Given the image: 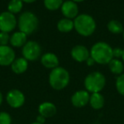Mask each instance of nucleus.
Masks as SVG:
<instances>
[{
  "mask_svg": "<svg viewBox=\"0 0 124 124\" xmlns=\"http://www.w3.org/2000/svg\"><path fill=\"white\" fill-rule=\"evenodd\" d=\"M15 59V52L9 46H0V65L9 66Z\"/></svg>",
  "mask_w": 124,
  "mask_h": 124,
  "instance_id": "obj_10",
  "label": "nucleus"
},
{
  "mask_svg": "<svg viewBox=\"0 0 124 124\" xmlns=\"http://www.w3.org/2000/svg\"><path fill=\"white\" fill-rule=\"evenodd\" d=\"M90 94L86 90H81L76 91L71 95V101L73 106L76 108L84 107L89 103Z\"/></svg>",
  "mask_w": 124,
  "mask_h": 124,
  "instance_id": "obj_9",
  "label": "nucleus"
},
{
  "mask_svg": "<svg viewBox=\"0 0 124 124\" xmlns=\"http://www.w3.org/2000/svg\"><path fill=\"white\" fill-rule=\"evenodd\" d=\"M31 124H41V123H37V122H34V123H31Z\"/></svg>",
  "mask_w": 124,
  "mask_h": 124,
  "instance_id": "obj_33",
  "label": "nucleus"
},
{
  "mask_svg": "<svg viewBox=\"0 0 124 124\" xmlns=\"http://www.w3.org/2000/svg\"><path fill=\"white\" fill-rule=\"evenodd\" d=\"M6 101L10 107L17 109L21 107L25 103V95L18 89H12L7 93Z\"/></svg>",
  "mask_w": 124,
  "mask_h": 124,
  "instance_id": "obj_8",
  "label": "nucleus"
},
{
  "mask_svg": "<svg viewBox=\"0 0 124 124\" xmlns=\"http://www.w3.org/2000/svg\"><path fill=\"white\" fill-rule=\"evenodd\" d=\"M41 63L44 68L48 69H54L59 67L60 61L59 58L53 52H47L42 55L41 57Z\"/></svg>",
  "mask_w": 124,
  "mask_h": 124,
  "instance_id": "obj_14",
  "label": "nucleus"
},
{
  "mask_svg": "<svg viewBox=\"0 0 124 124\" xmlns=\"http://www.w3.org/2000/svg\"><path fill=\"white\" fill-rule=\"evenodd\" d=\"M74 29L83 36H89L95 31L96 22L91 15L83 14L77 15L73 20Z\"/></svg>",
  "mask_w": 124,
  "mask_h": 124,
  "instance_id": "obj_3",
  "label": "nucleus"
},
{
  "mask_svg": "<svg viewBox=\"0 0 124 124\" xmlns=\"http://www.w3.org/2000/svg\"><path fill=\"white\" fill-rule=\"evenodd\" d=\"M48 83L54 90H64L70 83L69 72L62 67H57L52 69L48 76Z\"/></svg>",
  "mask_w": 124,
  "mask_h": 124,
  "instance_id": "obj_2",
  "label": "nucleus"
},
{
  "mask_svg": "<svg viewBox=\"0 0 124 124\" xmlns=\"http://www.w3.org/2000/svg\"><path fill=\"white\" fill-rule=\"evenodd\" d=\"M17 25V20L15 15L9 11L0 14V31L1 32H11Z\"/></svg>",
  "mask_w": 124,
  "mask_h": 124,
  "instance_id": "obj_7",
  "label": "nucleus"
},
{
  "mask_svg": "<svg viewBox=\"0 0 124 124\" xmlns=\"http://www.w3.org/2000/svg\"><path fill=\"white\" fill-rule=\"evenodd\" d=\"M37 123H41V124H43L46 122V118L45 117H43V116H40V115H38V117H37Z\"/></svg>",
  "mask_w": 124,
  "mask_h": 124,
  "instance_id": "obj_27",
  "label": "nucleus"
},
{
  "mask_svg": "<svg viewBox=\"0 0 124 124\" xmlns=\"http://www.w3.org/2000/svg\"><path fill=\"white\" fill-rule=\"evenodd\" d=\"M71 57L78 62H86L90 57V52L88 48L83 45H76L71 49Z\"/></svg>",
  "mask_w": 124,
  "mask_h": 124,
  "instance_id": "obj_12",
  "label": "nucleus"
},
{
  "mask_svg": "<svg viewBox=\"0 0 124 124\" xmlns=\"http://www.w3.org/2000/svg\"><path fill=\"white\" fill-rule=\"evenodd\" d=\"M71 1L75 2V3H81V2L84 1V0H71Z\"/></svg>",
  "mask_w": 124,
  "mask_h": 124,
  "instance_id": "obj_31",
  "label": "nucleus"
},
{
  "mask_svg": "<svg viewBox=\"0 0 124 124\" xmlns=\"http://www.w3.org/2000/svg\"><path fill=\"white\" fill-rule=\"evenodd\" d=\"M43 3L47 9L54 11L61 7L63 0H43Z\"/></svg>",
  "mask_w": 124,
  "mask_h": 124,
  "instance_id": "obj_22",
  "label": "nucleus"
},
{
  "mask_svg": "<svg viewBox=\"0 0 124 124\" xmlns=\"http://www.w3.org/2000/svg\"><path fill=\"white\" fill-rule=\"evenodd\" d=\"M12 118L8 112L1 111L0 112V124H11Z\"/></svg>",
  "mask_w": 124,
  "mask_h": 124,
  "instance_id": "obj_24",
  "label": "nucleus"
},
{
  "mask_svg": "<svg viewBox=\"0 0 124 124\" xmlns=\"http://www.w3.org/2000/svg\"><path fill=\"white\" fill-rule=\"evenodd\" d=\"M74 28V22L73 20L67 18H64L59 20L57 24V29L59 31L63 33H68L71 31Z\"/></svg>",
  "mask_w": 124,
  "mask_h": 124,
  "instance_id": "obj_18",
  "label": "nucleus"
},
{
  "mask_svg": "<svg viewBox=\"0 0 124 124\" xmlns=\"http://www.w3.org/2000/svg\"><path fill=\"white\" fill-rule=\"evenodd\" d=\"M108 65H109L110 70H111V72L113 74H116L119 76V75L123 74L124 70V65H123V62L121 60L116 58H113L108 63Z\"/></svg>",
  "mask_w": 124,
  "mask_h": 124,
  "instance_id": "obj_19",
  "label": "nucleus"
},
{
  "mask_svg": "<svg viewBox=\"0 0 124 124\" xmlns=\"http://www.w3.org/2000/svg\"><path fill=\"white\" fill-rule=\"evenodd\" d=\"M106 78L100 72H92L86 76L84 79L85 90L88 93H100L105 88Z\"/></svg>",
  "mask_w": 124,
  "mask_h": 124,
  "instance_id": "obj_4",
  "label": "nucleus"
},
{
  "mask_svg": "<svg viewBox=\"0 0 124 124\" xmlns=\"http://www.w3.org/2000/svg\"><path fill=\"white\" fill-rule=\"evenodd\" d=\"M123 50L121 49L119 47H116V48H113L112 50V54H113V58H120L122 57L123 56Z\"/></svg>",
  "mask_w": 124,
  "mask_h": 124,
  "instance_id": "obj_26",
  "label": "nucleus"
},
{
  "mask_svg": "<svg viewBox=\"0 0 124 124\" xmlns=\"http://www.w3.org/2000/svg\"><path fill=\"white\" fill-rule=\"evenodd\" d=\"M60 8H61V13L65 16V18L71 20V19H75L78 15L77 4L71 0L63 2Z\"/></svg>",
  "mask_w": 124,
  "mask_h": 124,
  "instance_id": "obj_11",
  "label": "nucleus"
},
{
  "mask_svg": "<svg viewBox=\"0 0 124 124\" xmlns=\"http://www.w3.org/2000/svg\"><path fill=\"white\" fill-rule=\"evenodd\" d=\"M22 8H23V2L21 0H10V3H8L9 12L12 13L13 15L20 13Z\"/></svg>",
  "mask_w": 124,
  "mask_h": 124,
  "instance_id": "obj_21",
  "label": "nucleus"
},
{
  "mask_svg": "<svg viewBox=\"0 0 124 124\" xmlns=\"http://www.w3.org/2000/svg\"><path fill=\"white\" fill-rule=\"evenodd\" d=\"M86 62H87V65L88 66H93L94 63H95V62H94V60L93 58H92L91 57H89L88 58V60L86 61Z\"/></svg>",
  "mask_w": 124,
  "mask_h": 124,
  "instance_id": "obj_28",
  "label": "nucleus"
},
{
  "mask_svg": "<svg viewBox=\"0 0 124 124\" xmlns=\"http://www.w3.org/2000/svg\"><path fill=\"white\" fill-rule=\"evenodd\" d=\"M57 112V107L54 103L49 101H45L39 105L38 106V113L40 116L45 118L53 117Z\"/></svg>",
  "mask_w": 124,
  "mask_h": 124,
  "instance_id": "obj_13",
  "label": "nucleus"
},
{
  "mask_svg": "<svg viewBox=\"0 0 124 124\" xmlns=\"http://www.w3.org/2000/svg\"><path fill=\"white\" fill-rule=\"evenodd\" d=\"M122 58H123V60L124 62V49H123V56H122Z\"/></svg>",
  "mask_w": 124,
  "mask_h": 124,
  "instance_id": "obj_32",
  "label": "nucleus"
},
{
  "mask_svg": "<svg viewBox=\"0 0 124 124\" xmlns=\"http://www.w3.org/2000/svg\"><path fill=\"white\" fill-rule=\"evenodd\" d=\"M123 39H124V31H123Z\"/></svg>",
  "mask_w": 124,
  "mask_h": 124,
  "instance_id": "obj_34",
  "label": "nucleus"
},
{
  "mask_svg": "<svg viewBox=\"0 0 124 124\" xmlns=\"http://www.w3.org/2000/svg\"><path fill=\"white\" fill-rule=\"evenodd\" d=\"M10 40V36L9 35V33L0 32V46H8Z\"/></svg>",
  "mask_w": 124,
  "mask_h": 124,
  "instance_id": "obj_25",
  "label": "nucleus"
},
{
  "mask_svg": "<svg viewBox=\"0 0 124 124\" xmlns=\"http://www.w3.org/2000/svg\"><path fill=\"white\" fill-rule=\"evenodd\" d=\"M116 88L118 93L124 96V74L117 76L116 80Z\"/></svg>",
  "mask_w": 124,
  "mask_h": 124,
  "instance_id": "obj_23",
  "label": "nucleus"
},
{
  "mask_svg": "<svg viewBox=\"0 0 124 124\" xmlns=\"http://www.w3.org/2000/svg\"><path fill=\"white\" fill-rule=\"evenodd\" d=\"M89 105L94 110H100L105 105V98L101 93H94L90 95Z\"/></svg>",
  "mask_w": 124,
  "mask_h": 124,
  "instance_id": "obj_17",
  "label": "nucleus"
},
{
  "mask_svg": "<svg viewBox=\"0 0 124 124\" xmlns=\"http://www.w3.org/2000/svg\"><path fill=\"white\" fill-rule=\"evenodd\" d=\"M42 48L37 41H29L22 47V55L27 61H36L41 57Z\"/></svg>",
  "mask_w": 124,
  "mask_h": 124,
  "instance_id": "obj_6",
  "label": "nucleus"
},
{
  "mask_svg": "<svg viewBox=\"0 0 124 124\" xmlns=\"http://www.w3.org/2000/svg\"><path fill=\"white\" fill-rule=\"evenodd\" d=\"M19 30L20 32L26 35H31L36 31L38 26V19L32 12L26 11L20 15L17 21Z\"/></svg>",
  "mask_w": 124,
  "mask_h": 124,
  "instance_id": "obj_5",
  "label": "nucleus"
},
{
  "mask_svg": "<svg viewBox=\"0 0 124 124\" xmlns=\"http://www.w3.org/2000/svg\"><path fill=\"white\" fill-rule=\"evenodd\" d=\"M107 29L113 34H121L123 32V25L120 21L116 20H111L108 22Z\"/></svg>",
  "mask_w": 124,
  "mask_h": 124,
  "instance_id": "obj_20",
  "label": "nucleus"
},
{
  "mask_svg": "<svg viewBox=\"0 0 124 124\" xmlns=\"http://www.w3.org/2000/svg\"><path fill=\"white\" fill-rule=\"evenodd\" d=\"M2 103H3V94L0 91V106L2 105Z\"/></svg>",
  "mask_w": 124,
  "mask_h": 124,
  "instance_id": "obj_30",
  "label": "nucleus"
},
{
  "mask_svg": "<svg viewBox=\"0 0 124 124\" xmlns=\"http://www.w3.org/2000/svg\"><path fill=\"white\" fill-rule=\"evenodd\" d=\"M10 66L12 72L16 74H24L28 69V61L24 57H19L15 58Z\"/></svg>",
  "mask_w": 124,
  "mask_h": 124,
  "instance_id": "obj_15",
  "label": "nucleus"
},
{
  "mask_svg": "<svg viewBox=\"0 0 124 124\" xmlns=\"http://www.w3.org/2000/svg\"><path fill=\"white\" fill-rule=\"evenodd\" d=\"M112 50L113 48L108 43L99 41L91 47L90 57L96 63L108 64L113 59Z\"/></svg>",
  "mask_w": 124,
  "mask_h": 124,
  "instance_id": "obj_1",
  "label": "nucleus"
},
{
  "mask_svg": "<svg viewBox=\"0 0 124 124\" xmlns=\"http://www.w3.org/2000/svg\"><path fill=\"white\" fill-rule=\"evenodd\" d=\"M22 2H25V3H33V2L37 1V0H21Z\"/></svg>",
  "mask_w": 124,
  "mask_h": 124,
  "instance_id": "obj_29",
  "label": "nucleus"
},
{
  "mask_svg": "<svg viewBox=\"0 0 124 124\" xmlns=\"http://www.w3.org/2000/svg\"><path fill=\"white\" fill-rule=\"evenodd\" d=\"M27 35H26L25 33L20 32H15L14 34H12V36H10V42L12 46L14 47H23V46L27 42Z\"/></svg>",
  "mask_w": 124,
  "mask_h": 124,
  "instance_id": "obj_16",
  "label": "nucleus"
}]
</instances>
